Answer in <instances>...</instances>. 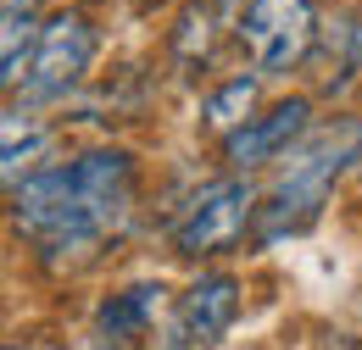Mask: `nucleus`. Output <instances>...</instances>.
Segmentation results:
<instances>
[{
    "instance_id": "1a4fd4ad",
    "label": "nucleus",
    "mask_w": 362,
    "mask_h": 350,
    "mask_svg": "<svg viewBox=\"0 0 362 350\" xmlns=\"http://www.w3.org/2000/svg\"><path fill=\"white\" fill-rule=\"evenodd\" d=\"M45 145H50V133L40 128L34 117H23V111L6 117V183H11V189H23L28 178L40 173L34 162L45 156Z\"/></svg>"
},
{
    "instance_id": "9d476101",
    "label": "nucleus",
    "mask_w": 362,
    "mask_h": 350,
    "mask_svg": "<svg viewBox=\"0 0 362 350\" xmlns=\"http://www.w3.org/2000/svg\"><path fill=\"white\" fill-rule=\"evenodd\" d=\"M45 28H34V6L28 0H6V34H0V61H6V84H17L23 78V61H28V50L40 44Z\"/></svg>"
},
{
    "instance_id": "7ed1b4c3",
    "label": "nucleus",
    "mask_w": 362,
    "mask_h": 350,
    "mask_svg": "<svg viewBox=\"0 0 362 350\" xmlns=\"http://www.w3.org/2000/svg\"><path fill=\"white\" fill-rule=\"evenodd\" d=\"M317 40L313 0H251L240 11V44L262 73H290Z\"/></svg>"
},
{
    "instance_id": "9b49d317",
    "label": "nucleus",
    "mask_w": 362,
    "mask_h": 350,
    "mask_svg": "<svg viewBox=\"0 0 362 350\" xmlns=\"http://www.w3.org/2000/svg\"><path fill=\"white\" fill-rule=\"evenodd\" d=\"M251 100H257V78H228V84L206 100V128H218L223 139L234 128H245V123H251V117H245Z\"/></svg>"
},
{
    "instance_id": "6e6552de",
    "label": "nucleus",
    "mask_w": 362,
    "mask_h": 350,
    "mask_svg": "<svg viewBox=\"0 0 362 350\" xmlns=\"http://www.w3.org/2000/svg\"><path fill=\"white\" fill-rule=\"evenodd\" d=\"M156 306H162V284H134V289H123V295H112L100 306V328L112 339H134V334L151 328Z\"/></svg>"
},
{
    "instance_id": "20e7f679",
    "label": "nucleus",
    "mask_w": 362,
    "mask_h": 350,
    "mask_svg": "<svg viewBox=\"0 0 362 350\" xmlns=\"http://www.w3.org/2000/svg\"><path fill=\"white\" fill-rule=\"evenodd\" d=\"M257 212H262V206H257L251 183H240V178L206 183V189L189 200V212L173 222V245H179V256H212V251H228V245L251 228Z\"/></svg>"
},
{
    "instance_id": "0eeeda50",
    "label": "nucleus",
    "mask_w": 362,
    "mask_h": 350,
    "mask_svg": "<svg viewBox=\"0 0 362 350\" xmlns=\"http://www.w3.org/2000/svg\"><path fill=\"white\" fill-rule=\"evenodd\" d=\"M301 128H307V100H284V106H273L268 117H251L245 128L228 133L223 156L234 167H262L273 156H284L290 139H301Z\"/></svg>"
},
{
    "instance_id": "f03ea898",
    "label": "nucleus",
    "mask_w": 362,
    "mask_h": 350,
    "mask_svg": "<svg viewBox=\"0 0 362 350\" xmlns=\"http://www.w3.org/2000/svg\"><path fill=\"white\" fill-rule=\"evenodd\" d=\"M351 162H362V123H334V128H323L317 139H307V145L290 156L284 178L273 183L268 206L257 212L262 239H279V234L307 228V222L317 217V206H323V195H329V183L346 173Z\"/></svg>"
},
{
    "instance_id": "423d86ee",
    "label": "nucleus",
    "mask_w": 362,
    "mask_h": 350,
    "mask_svg": "<svg viewBox=\"0 0 362 350\" xmlns=\"http://www.w3.org/2000/svg\"><path fill=\"white\" fill-rule=\"evenodd\" d=\"M234 311H240V284H234L228 272L195 278V284L179 295V311H173L168 339H173V350H206V345H218L228 334Z\"/></svg>"
},
{
    "instance_id": "f8f14e48",
    "label": "nucleus",
    "mask_w": 362,
    "mask_h": 350,
    "mask_svg": "<svg viewBox=\"0 0 362 350\" xmlns=\"http://www.w3.org/2000/svg\"><path fill=\"white\" fill-rule=\"evenodd\" d=\"M11 350H28V345H11Z\"/></svg>"
},
{
    "instance_id": "39448f33",
    "label": "nucleus",
    "mask_w": 362,
    "mask_h": 350,
    "mask_svg": "<svg viewBox=\"0 0 362 350\" xmlns=\"http://www.w3.org/2000/svg\"><path fill=\"white\" fill-rule=\"evenodd\" d=\"M90 61H95L90 17L56 11V17L45 23V34H40V50H34V67H28L23 95H28V100H56V95H67V89L90 73Z\"/></svg>"
},
{
    "instance_id": "f257e3e1",
    "label": "nucleus",
    "mask_w": 362,
    "mask_h": 350,
    "mask_svg": "<svg viewBox=\"0 0 362 350\" xmlns=\"http://www.w3.org/2000/svg\"><path fill=\"white\" fill-rule=\"evenodd\" d=\"M134 200V162L123 150H84L67 167H40L11 189L17 222L45 251H90L106 228H117Z\"/></svg>"
}]
</instances>
